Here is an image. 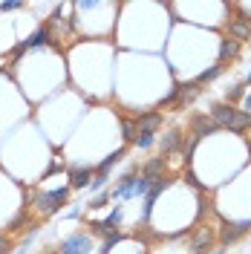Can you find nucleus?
<instances>
[{
    "label": "nucleus",
    "mask_w": 251,
    "mask_h": 254,
    "mask_svg": "<svg viewBox=\"0 0 251 254\" xmlns=\"http://www.w3.org/2000/svg\"><path fill=\"white\" fill-rule=\"evenodd\" d=\"M125 156H127V147H119L116 153H110V156H107L104 162H101V165H98V168H95V174H107L113 165H119V162H122Z\"/></svg>",
    "instance_id": "9"
},
{
    "label": "nucleus",
    "mask_w": 251,
    "mask_h": 254,
    "mask_svg": "<svg viewBox=\"0 0 251 254\" xmlns=\"http://www.w3.org/2000/svg\"><path fill=\"white\" fill-rule=\"evenodd\" d=\"M17 254H23V252H17Z\"/></svg>",
    "instance_id": "21"
},
{
    "label": "nucleus",
    "mask_w": 251,
    "mask_h": 254,
    "mask_svg": "<svg viewBox=\"0 0 251 254\" xmlns=\"http://www.w3.org/2000/svg\"><path fill=\"white\" fill-rule=\"evenodd\" d=\"M190 130H193V133H190L193 139H202V136H214L220 127L214 125L208 116H196V119H193V125H190Z\"/></svg>",
    "instance_id": "6"
},
{
    "label": "nucleus",
    "mask_w": 251,
    "mask_h": 254,
    "mask_svg": "<svg viewBox=\"0 0 251 254\" xmlns=\"http://www.w3.org/2000/svg\"><path fill=\"white\" fill-rule=\"evenodd\" d=\"M49 41H52V23H44V26H38L35 29V35H29L20 47H15V52H12V58H17V55H23L26 49H38V47H47Z\"/></svg>",
    "instance_id": "4"
},
{
    "label": "nucleus",
    "mask_w": 251,
    "mask_h": 254,
    "mask_svg": "<svg viewBox=\"0 0 251 254\" xmlns=\"http://www.w3.org/2000/svg\"><path fill=\"white\" fill-rule=\"evenodd\" d=\"M90 182H93V168H78V165L69 168V185L72 188H90Z\"/></svg>",
    "instance_id": "5"
},
{
    "label": "nucleus",
    "mask_w": 251,
    "mask_h": 254,
    "mask_svg": "<svg viewBox=\"0 0 251 254\" xmlns=\"http://www.w3.org/2000/svg\"><path fill=\"white\" fill-rule=\"evenodd\" d=\"M23 9V3H0V12H17Z\"/></svg>",
    "instance_id": "17"
},
{
    "label": "nucleus",
    "mask_w": 251,
    "mask_h": 254,
    "mask_svg": "<svg viewBox=\"0 0 251 254\" xmlns=\"http://www.w3.org/2000/svg\"><path fill=\"white\" fill-rule=\"evenodd\" d=\"M66 196H69V188L63 185V188L49 190V193H38L32 205H35V211H38V214H55V211L66 202Z\"/></svg>",
    "instance_id": "3"
},
{
    "label": "nucleus",
    "mask_w": 251,
    "mask_h": 254,
    "mask_svg": "<svg viewBox=\"0 0 251 254\" xmlns=\"http://www.w3.org/2000/svg\"><path fill=\"white\" fill-rule=\"evenodd\" d=\"M211 122L220 127V130H234V133H243L246 127H251V113L237 110L234 104H214L211 107Z\"/></svg>",
    "instance_id": "1"
},
{
    "label": "nucleus",
    "mask_w": 251,
    "mask_h": 254,
    "mask_svg": "<svg viewBox=\"0 0 251 254\" xmlns=\"http://www.w3.org/2000/svg\"><path fill=\"white\" fill-rule=\"evenodd\" d=\"M243 234H246V228H243V225H222V231H220V243H222V246H228V243L240 240Z\"/></svg>",
    "instance_id": "8"
},
{
    "label": "nucleus",
    "mask_w": 251,
    "mask_h": 254,
    "mask_svg": "<svg viewBox=\"0 0 251 254\" xmlns=\"http://www.w3.org/2000/svg\"><path fill=\"white\" fill-rule=\"evenodd\" d=\"M243 107H246V113L251 110V90H249V93H246V101H243Z\"/></svg>",
    "instance_id": "18"
},
{
    "label": "nucleus",
    "mask_w": 251,
    "mask_h": 254,
    "mask_svg": "<svg viewBox=\"0 0 251 254\" xmlns=\"http://www.w3.org/2000/svg\"><path fill=\"white\" fill-rule=\"evenodd\" d=\"M0 254H12V240L0 237Z\"/></svg>",
    "instance_id": "16"
},
{
    "label": "nucleus",
    "mask_w": 251,
    "mask_h": 254,
    "mask_svg": "<svg viewBox=\"0 0 251 254\" xmlns=\"http://www.w3.org/2000/svg\"><path fill=\"white\" fill-rule=\"evenodd\" d=\"M246 84H251V72H249V75H246Z\"/></svg>",
    "instance_id": "19"
},
{
    "label": "nucleus",
    "mask_w": 251,
    "mask_h": 254,
    "mask_svg": "<svg viewBox=\"0 0 251 254\" xmlns=\"http://www.w3.org/2000/svg\"><path fill=\"white\" fill-rule=\"evenodd\" d=\"M136 125L139 130H150V133H156V127H162V113H144L136 119Z\"/></svg>",
    "instance_id": "7"
},
{
    "label": "nucleus",
    "mask_w": 251,
    "mask_h": 254,
    "mask_svg": "<svg viewBox=\"0 0 251 254\" xmlns=\"http://www.w3.org/2000/svg\"><path fill=\"white\" fill-rule=\"evenodd\" d=\"M153 142H156V133H150V130H139V136H136V147H139V150L153 147Z\"/></svg>",
    "instance_id": "12"
},
{
    "label": "nucleus",
    "mask_w": 251,
    "mask_h": 254,
    "mask_svg": "<svg viewBox=\"0 0 251 254\" xmlns=\"http://www.w3.org/2000/svg\"><path fill=\"white\" fill-rule=\"evenodd\" d=\"M222 72V64H217V66H211V69H205L202 75H199V84H205V81H214L217 75Z\"/></svg>",
    "instance_id": "15"
},
{
    "label": "nucleus",
    "mask_w": 251,
    "mask_h": 254,
    "mask_svg": "<svg viewBox=\"0 0 251 254\" xmlns=\"http://www.w3.org/2000/svg\"><path fill=\"white\" fill-rule=\"evenodd\" d=\"M243 90H246V81H240V84H234V87L228 90V95H225V98H228L225 104H234V101H240V98H243Z\"/></svg>",
    "instance_id": "14"
},
{
    "label": "nucleus",
    "mask_w": 251,
    "mask_h": 254,
    "mask_svg": "<svg viewBox=\"0 0 251 254\" xmlns=\"http://www.w3.org/2000/svg\"><path fill=\"white\" fill-rule=\"evenodd\" d=\"M95 252V237L87 231H75L58 246V254H93Z\"/></svg>",
    "instance_id": "2"
},
{
    "label": "nucleus",
    "mask_w": 251,
    "mask_h": 254,
    "mask_svg": "<svg viewBox=\"0 0 251 254\" xmlns=\"http://www.w3.org/2000/svg\"><path fill=\"white\" fill-rule=\"evenodd\" d=\"M136 254H147V249H139V252H136Z\"/></svg>",
    "instance_id": "20"
},
{
    "label": "nucleus",
    "mask_w": 251,
    "mask_h": 254,
    "mask_svg": "<svg viewBox=\"0 0 251 254\" xmlns=\"http://www.w3.org/2000/svg\"><path fill=\"white\" fill-rule=\"evenodd\" d=\"M136 130L139 125L133 119H122V133H125V142H136Z\"/></svg>",
    "instance_id": "13"
},
{
    "label": "nucleus",
    "mask_w": 251,
    "mask_h": 254,
    "mask_svg": "<svg viewBox=\"0 0 251 254\" xmlns=\"http://www.w3.org/2000/svg\"><path fill=\"white\" fill-rule=\"evenodd\" d=\"M237 52H240V41H222V47H220V64H225L228 58H234Z\"/></svg>",
    "instance_id": "10"
},
{
    "label": "nucleus",
    "mask_w": 251,
    "mask_h": 254,
    "mask_svg": "<svg viewBox=\"0 0 251 254\" xmlns=\"http://www.w3.org/2000/svg\"><path fill=\"white\" fill-rule=\"evenodd\" d=\"M249 35H251L249 20H231V38H234V41H240V38H249Z\"/></svg>",
    "instance_id": "11"
}]
</instances>
